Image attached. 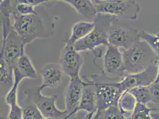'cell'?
<instances>
[{
  "label": "cell",
  "instance_id": "cell-31",
  "mask_svg": "<svg viewBox=\"0 0 159 119\" xmlns=\"http://www.w3.org/2000/svg\"><path fill=\"white\" fill-rule=\"evenodd\" d=\"M93 116H94V114H87L86 117L85 118V119H93Z\"/></svg>",
  "mask_w": 159,
  "mask_h": 119
},
{
  "label": "cell",
  "instance_id": "cell-6",
  "mask_svg": "<svg viewBox=\"0 0 159 119\" xmlns=\"http://www.w3.org/2000/svg\"><path fill=\"white\" fill-rule=\"evenodd\" d=\"M25 94L26 95V99L38 107L44 118L64 119L71 117L66 110H60L57 107V96L43 95L39 86L27 89Z\"/></svg>",
  "mask_w": 159,
  "mask_h": 119
},
{
  "label": "cell",
  "instance_id": "cell-12",
  "mask_svg": "<svg viewBox=\"0 0 159 119\" xmlns=\"http://www.w3.org/2000/svg\"><path fill=\"white\" fill-rule=\"evenodd\" d=\"M37 76L36 70L31 60L25 53L21 55L13 69V85L6 93V98L17 96V89L20 82L25 79H34Z\"/></svg>",
  "mask_w": 159,
  "mask_h": 119
},
{
  "label": "cell",
  "instance_id": "cell-33",
  "mask_svg": "<svg viewBox=\"0 0 159 119\" xmlns=\"http://www.w3.org/2000/svg\"><path fill=\"white\" fill-rule=\"evenodd\" d=\"M0 1H1H1H3V0H0Z\"/></svg>",
  "mask_w": 159,
  "mask_h": 119
},
{
  "label": "cell",
  "instance_id": "cell-14",
  "mask_svg": "<svg viewBox=\"0 0 159 119\" xmlns=\"http://www.w3.org/2000/svg\"><path fill=\"white\" fill-rule=\"evenodd\" d=\"M42 84L39 86L42 91L46 88H55L60 86L65 74L58 63H47L41 67L39 71Z\"/></svg>",
  "mask_w": 159,
  "mask_h": 119
},
{
  "label": "cell",
  "instance_id": "cell-32",
  "mask_svg": "<svg viewBox=\"0 0 159 119\" xmlns=\"http://www.w3.org/2000/svg\"><path fill=\"white\" fill-rule=\"evenodd\" d=\"M1 119H8V117H1Z\"/></svg>",
  "mask_w": 159,
  "mask_h": 119
},
{
  "label": "cell",
  "instance_id": "cell-19",
  "mask_svg": "<svg viewBox=\"0 0 159 119\" xmlns=\"http://www.w3.org/2000/svg\"><path fill=\"white\" fill-rule=\"evenodd\" d=\"M128 92L133 95L137 102L139 103L147 106V104L152 102L150 86L134 88Z\"/></svg>",
  "mask_w": 159,
  "mask_h": 119
},
{
  "label": "cell",
  "instance_id": "cell-28",
  "mask_svg": "<svg viewBox=\"0 0 159 119\" xmlns=\"http://www.w3.org/2000/svg\"><path fill=\"white\" fill-rule=\"evenodd\" d=\"M156 63H157V78H156L154 82L159 83V55H157Z\"/></svg>",
  "mask_w": 159,
  "mask_h": 119
},
{
  "label": "cell",
  "instance_id": "cell-3",
  "mask_svg": "<svg viewBox=\"0 0 159 119\" xmlns=\"http://www.w3.org/2000/svg\"><path fill=\"white\" fill-rule=\"evenodd\" d=\"M113 17L108 14H97L93 20L94 27L93 30L83 39L76 42L74 48L80 53L86 51L93 52L100 46L109 45L107 31Z\"/></svg>",
  "mask_w": 159,
  "mask_h": 119
},
{
  "label": "cell",
  "instance_id": "cell-18",
  "mask_svg": "<svg viewBox=\"0 0 159 119\" xmlns=\"http://www.w3.org/2000/svg\"><path fill=\"white\" fill-rule=\"evenodd\" d=\"M137 103L136 99L131 93L126 92L121 95L118 106L125 119L131 118Z\"/></svg>",
  "mask_w": 159,
  "mask_h": 119
},
{
  "label": "cell",
  "instance_id": "cell-11",
  "mask_svg": "<svg viewBox=\"0 0 159 119\" xmlns=\"http://www.w3.org/2000/svg\"><path fill=\"white\" fill-rule=\"evenodd\" d=\"M84 58L74 46L66 45L60 53L59 65L64 73L70 78H79Z\"/></svg>",
  "mask_w": 159,
  "mask_h": 119
},
{
  "label": "cell",
  "instance_id": "cell-13",
  "mask_svg": "<svg viewBox=\"0 0 159 119\" xmlns=\"http://www.w3.org/2000/svg\"><path fill=\"white\" fill-rule=\"evenodd\" d=\"M85 81L84 79L70 78L65 93L66 110L71 117L75 113L82 97L83 87Z\"/></svg>",
  "mask_w": 159,
  "mask_h": 119
},
{
  "label": "cell",
  "instance_id": "cell-21",
  "mask_svg": "<svg viewBox=\"0 0 159 119\" xmlns=\"http://www.w3.org/2000/svg\"><path fill=\"white\" fill-rule=\"evenodd\" d=\"M156 110H158L156 108H151L137 102L131 116V119H152L151 113Z\"/></svg>",
  "mask_w": 159,
  "mask_h": 119
},
{
  "label": "cell",
  "instance_id": "cell-2",
  "mask_svg": "<svg viewBox=\"0 0 159 119\" xmlns=\"http://www.w3.org/2000/svg\"><path fill=\"white\" fill-rule=\"evenodd\" d=\"M126 73H137L144 70L155 63L157 55L143 40L137 41L130 48L122 52Z\"/></svg>",
  "mask_w": 159,
  "mask_h": 119
},
{
  "label": "cell",
  "instance_id": "cell-15",
  "mask_svg": "<svg viewBox=\"0 0 159 119\" xmlns=\"http://www.w3.org/2000/svg\"><path fill=\"white\" fill-rule=\"evenodd\" d=\"M82 97L75 113L84 111L87 114H95L96 112V89L94 80H90L86 77Z\"/></svg>",
  "mask_w": 159,
  "mask_h": 119
},
{
  "label": "cell",
  "instance_id": "cell-30",
  "mask_svg": "<svg viewBox=\"0 0 159 119\" xmlns=\"http://www.w3.org/2000/svg\"><path fill=\"white\" fill-rule=\"evenodd\" d=\"M112 1V0H92V1L94 3V4H98L100 3H102V2H105L107 1Z\"/></svg>",
  "mask_w": 159,
  "mask_h": 119
},
{
  "label": "cell",
  "instance_id": "cell-23",
  "mask_svg": "<svg viewBox=\"0 0 159 119\" xmlns=\"http://www.w3.org/2000/svg\"><path fill=\"white\" fill-rule=\"evenodd\" d=\"M139 38L144 40L152 49V50L159 55V33L152 34L146 31L139 32Z\"/></svg>",
  "mask_w": 159,
  "mask_h": 119
},
{
  "label": "cell",
  "instance_id": "cell-1",
  "mask_svg": "<svg viewBox=\"0 0 159 119\" xmlns=\"http://www.w3.org/2000/svg\"><path fill=\"white\" fill-rule=\"evenodd\" d=\"M11 17L13 27L25 46L40 38H46L54 34V23H47L39 14L23 16L14 10Z\"/></svg>",
  "mask_w": 159,
  "mask_h": 119
},
{
  "label": "cell",
  "instance_id": "cell-10",
  "mask_svg": "<svg viewBox=\"0 0 159 119\" xmlns=\"http://www.w3.org/2000/svg\"><path fill=\"white\" fill-rule=\"evenodd\" d=\"M157 75V66L156 62L141 72L127 74L120 81L116 82V85L123 94L134 88L150 86L155 82Z\"/></svg>",
  "mask_w": 159,
  "mask_h": 119
},
{
  "label": "cell",
  "instance_id": "cell-27",
  "mask_svg": "<svg viewBox=\"0 0 159 119\" xmlns=\"http://www.w3.org/2000/svg\"><path fill=\"white\" fill-rule=\"evenodd\" d=\"M56 1V0H12V2L13 4L14 7L15 6L16 4L19 3H23V4L33 6L34 7H38L39 5L42 3L47 2L49 1Z\"/></svg>",
  "mask_w": 159,
  "mask_h": 119
},
{
  "label": "cell",
  "instance_id": "cell-26",
  "mask_svg": "<svg viewBox=\"0 0 159 119\" xmlns=\"http://www.w3.org/2000/svg\"><path fill=\"white\" fill-rule=\"evenodd\" d=\"M152 103L159 106V83L154 82L150 85Z\"/></svg>",
  "mask_w": 159,
  "mask_h": 119
},
{
  "label": "cell",
  "instance_id": "cell-20",
  "mask_svg": "<svg viewBox=\"0 0 159 119\" xmlns=\"http://www.w3.org/2000/svg\"><path fill=\"white\" fill-rule=\"evenodd\" d=\"M92 119H125L119 109V106H111L105 110L95 113Z\"/></svg>",
  "mask_w": 159,
  "mask_h": 119
},
{
  "label": "cell",
  "instance_id": "cell-8",
  "mask_svg": "<svg viewBox=\"0 0 159 119\" xmlns=\"http://www.w3.org/2000/svg\"><path fill=\"white\" fill-rule=\"evenodd\" d=\"M25 46L13 27L9 32L2 34L0 60L4 61L13 70L17 61L25 53Z\"/></svg>",
  "mask_w": 159,
  "mask_h": 119
},
{
  "label": "cell",
  "instance_id": "cell-29",
  "mask_svg": "<svg viewBox=\"0 0 159 119\" xmlns=\"http://www.w3.org/2000/svg\"><path fill=\"white\" fill-rule=\"evenodd\" d=\"M151 116L152 119H159V110L156 112H152Z\"/></svg>",
  "mask_w": 159,
  "mask_h": 119
},
{
  "label": "cell",
  "instance_id": "cell-22",
  "mask_svg": "<svg viewBox=\"0 0 159 119\" xmlns=\"http://www.w3.org/2000/svg\"><path fill=\"white\" fill-rule=\"evenodd\" d=\"M26 100L29 103L21 106L23 119H45L36 106L27 99Z\"/></svg>",
  "mask_w": 159,
  "mask_h": 119
},
{
  "label": "cell",
  "instance_id": "cell-5",
  "mask_svg": "<svg viewBox=\"0 0 159 119\" xmlns=\"http://www.w3.org/2000/svg\"><path fill=\"white\" fill-rule=\"evenodd\" d=\"M109 44L126 50L134 45L140 38L139 32L124 20L114 17L107 31Z\"/></svg>",
  "mask_w": 159,
  "mask_h": 119
},
{
  "label": "cell",
  "instance_id": "cell-25",
  "mask_svg": "<svg viewBox=\"0 0 159 119\" xmlns=\"http://www.w3.org/2000/svg\"><path fill=\"white\" fill-rule=\"evenodd\" d=\"M10 112L8 113V119H23L22 108L17 102V99H14L8 104Z\"/></svg>",
  "mask_w": 159,
  "mask_h": 119
},
{
  "label": "cell",
  "instance_id": "cell-34",
  "mask_svg": "<svg viewBox=\"0 0 159 119\" xmlns=\"http://www.w3.org/2000/svg\"><path fill=\"white\" fill-rule=\"evenodd\" d=\"M131 119V118H129V119Z\"/></svg>",
  "mask_w": 159,
  "mask_h": 119
},
{
  "label": "cell",
  "instance_id": "cell-4",
  "mask_svg": "<svg viewBox=\"0 0 159 119\" xmlns=\"http://www.w3.org/2000/svg\"><path fill=\"white\" fill-rule=\"evenodd\" d=\"M93 80L96 89V112L100 113L111 106H118L122 95L116 82H113L102 72L94 74Z\"/></svg>",
  "mask_w": 159,
  "mask_h": 119
},
{
  "label": "cell",
  "instance_id": "cell-7",
  "mask_svg": "<svg viewBox=\"0 0 159 119\" xmlns=\"http://www.w3.org/2000/svg\"><path fill=\"white\" fill-rule=\"evenodd\" d=\"M98 13L112 16L119 20H136L140 6L135 0H112L95 4Z\"/></svg>",
  "mask_w": 159,
  "mask_h": 119
},
{
  "label": "cell",
  "instance_id": "cell-9",
  "mask_svg": "<svg viewBox=\"0 0 159 119\" xmlns=\"http://www.w3.org/2000/svg\"><path fill=\"white\" fill-rule=\"evenodd\" d=\"M103 68L102 72L115 82L120 81L128 74L125 70L122 53L119 48L111 45L106 46Z\"/></svg>",
  "mask_w": 159,
  "mask_h": 119
},
{
  "label": "cell",
  "instance_id": "cell-24",
  "mask_svg": "<svg viewBox=\"0 0 159 119\" xmlns=\"http://www.w3.org/2000/svg\"><path fill=\"white\" fill-rule=\"evenodd\" d=\"M38 7H34L33 6L29 5L23 3H19L15 5L14 10L21 15L26 16L31 14H38L39 13Z\"/></svg>",
  "mask_w": 159,
  "mask_h": 119
},
{
  "label": "cell",
  "instance_id": "cell-17",
  "mask_svg": "<svg viewBox=\"0 0 159 119\" xmlns=\"http://www.w3.org/2000/svg\"><path fill=\"white\" fill-rule=\"evenodd\" d=\"M70 4L89 21H93L98 12L92 0H61Z\"/></svg>",
  "mask_w": 159,
  "mask_h": 119
},
{
  "label": "cell",
  "instance_id": "cell-16",
  "mask_svg": "<svg viewBox=\"0 0 159 119\" xmlns=\"http://www.w3.org/2000/svg\"><path fill=\"white\" fill-rule=\"evenodd\" d=\"M94 27L93 21H80L75 23L71 29V33L68 38L64 40L66 45L74 46V44L86 37L90 33Z\"/></svg>",
  "mask_w": 159,
  "mask_h": 119
}]
</instances>
